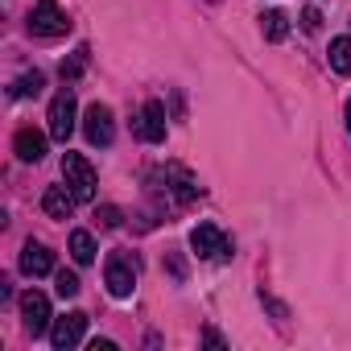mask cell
Masks as SVG:
<instances>
[{
	"mask_svg": "<svg viewBox=\"0 0 351 351\" xmlns=\"http://www.w3.org/2000/svg\"><path fill=\"white\" fill-rule=\"evenodd\" d=\"M104 281H108L112 298H128V293L136 289V256L124 252V248L108 252V261H104Z\"/></svg>",
	"mask_w": 351,
	"mask_h": 351,
	"instance_id": "6da1fadb",
	"label": "cell"
},
{
	"mask_svg": "<svg viewBox=\"0 0 351 351\" xmlns=\"http://www.w3.org/2000/svg\"><path fill=\"white\" fill-rule=\"evenodd\" d=\"M75 191L71 186H50L46 195H42V211L50 215V219H71V211H75Z\"/></svg>",
	"mask_w": 351,
	"mask_h": 351,
	"instance_id": "8fae6325",
	"label": "cell"
},
{
	"mask_svg": "<svg viewBox=\"0 0 351 351\" xmlns=\"http://www.w3.org/2000/svg\"><path fill=\"white\" fill-rule=\"evenodd\" d=\"M330 71L351 75V38H335L330 42Z\"/></svg>",
	"mask_w": 351,
	"mask_h": 351,
	"instance_id": "9a60e30c",
	"label": "cell"
},
{
	"mask_svg": "<svg viewBox=\"0 0 351 351\" xmlns=\"http://www.w3.org/2000/svg\"><path fill=\"white\" fill-rule=\"evenodd\" d=\"M91 351H116V343H112V339H95Z\"/></svg>",
	"mask_w": 351,
	"mask_h": 351,
	"instance_id": "44dd1931",
	"label": "cell"
},
{
	"mask_svg": "<svg viewBox=\"0 0 351 351\" xmlns=\"http://www.w3.org/2000/svg\"><path fill=\"white\" fill-rule=\"evenodd\" d=\"M75 116H79L75 91H71V87H62V91L54 95V104H50V136L66 145V136L75 132Z\"/></svg>",
	"mask_w": 351,
	"mask_h": 351,
	"instance_id": "277c9868",
	"label": "cell"
},
{
	"mask_svg": "<svg viewBox=\"0 0 351 351\" xmlns=\"http://www.w3.org/2000/svg\"><path fill=\"white\" fill-rule=\"evenodd\" d=\"M42 83H46V79H42L38 71H34V75H21V79L13 83V99H29V95H38Z\"/></svg>",
	"mask_w": 351,
	"mask_h": 351,
	"instance_id": "2e32d148",
	"label": "cell"
},
{
	"mask_svg": "<svg viewBox=\"0 0 351 351\" xmlns=\"http://www.w3.org/2000/svg\"><path fill=\"white\" fill-rule=\"evenodd\" d=\"M347 132H351V99H347Z\"/></svg>",
	"mask_w": 351,
	"mask_h": 351,
	"instance_id": "603a6c76",
	"label": "cell"
},
{
	"mask_svg": "<svg viewBox=\"0 0 351 351\" xmlns=\"http://www.w3.org/2000/svg\"><path fill=\"white\" fill-rule=\"evenodd\" d=\"M71 256H75V265H91L95 261V240H91V232H71Z\"/></svg>",
	"mask_w": 351,
	"mask_h": 351,
	"instance_id": "5bb4252c",
	"label": "cell"
},
{
	"mask_svg": "<svg viewBox=\"0 0 351 351\" xmlns=\"http://www.w3.org/2000/svg\"><path fill=\"white\" fill-rule=\"evenodd\" d=\"M21 273H29V277H46V273H54V252H50L46 244L29 240V244L21 248Z\"/></svg>",
	"mask_w": 351,
	"mask_h": 351,
	"instance_id": "30bf717a",
	"label": "cell"
},
{
	"mask_svg": "<svg viewBox=\"0 0 351 351\" xmlns=\"http://www.w3.org/2000/svg\"><path fill=\"white\" fill-rule=\"evenodd\" d=\"M302 29H306V34H318V29H322V13H318L314 5L302 9Z\"/></svg>",
	"mask_w": 351,
	"mask_h": 351,
	"instance_id": "ac0fdd59",
	"label": "cell"
},
{
	"mask_svg": "<svg viewBox=\"0 0 351 351\" xmlns=\"http://www.w3.org/2000/svg\"><path fill=\"white\" fill-rule=\"evenodd\" d=\"M83 330H87V314H83V310H71L66 318H54L50 343H54L58 351H71L75 343H83Z\"/></svg>",
	"mask_w": 351,
	"mask_h": 351,
	"instance_id": "9c48e42d",
	"label": "cell"
},
{
	"mask_svg": "<svg viewBox=\"0 0 351 351\" xmlns=\"http://www.w3.org/2000/svg\"><path fill=\"white\" fill-rule=\"evenodd\" d=\"M66 29H71V21L58 9V0H38L34 13H29V34H38V38H62Z\"/></svg>",
	"mask_w": 351,
	"mask_h": 351,
	"instance_id": "3957f363",
	"label": "cell"
},
{
	"mask_svg": "<svg viewBox=\"0 0 351 351\" xmlns=\"http://www.w3.org/2000/svg\"><path fill=\"white\" fill-rule=\"evenodd\" d=\"M13 145H17V157H21V161H42V157H46V136L34 132V128H21Z\"/></svg>",
	"mask_w": 351,
	"mask_h": 351,
	"instance_id": "7c38bea8",
	"label": "cell"
},
{
	"mask_svg": "<svg viewBox=\"0 0 351 351\" xmlns=\"http://www.w3.org/2000/svg\"><path fill=\"white\" fill-rule=\"evenodd\" d=\"M54 289H58V298H75V293H79V277L62 269V273L54 277Z\"/></svg>",
	"mask_w": 351,
	"mask_h": 351,
	"instance_id": "e0dca14e",
	"label": "cell"
},
{
	"mask_svg": "<svg viewBox=\"0 0 351 351\" xmlns=\"http://www.w3.org/2000/svg\"><path fill=\"white\" fill-rule=\"evenodd\" d=\"M83 58H87V50H79V54H75L71 62H62V79H75V75L83 71Z\"/></svg>",
	"mask_w": 351,
	"mask_h": 351,
	"instance_id": "ffe728a7",
	"label": "cell"
},
{
	"mask_svg": "<svg viewBox=\"0 0 351 351\" xmlns=\"http://www.w3.org/2000/svg\"><path fill=\"white\" fill-rule=\"evenodd\" d=\"M203 343H211V347H223V335H215V330H207V335H203Z\"/></svg>",
	"mask_w": 351,
	"mask_h": 351,
	"instance_id": "7402d4cb",
	"label": "cell"
},
{
	"mask_svg": "<svg viewBox=\"0 0 351 351\" xmlns=\"http://www.w3.org/2000/svg\"><path fill=\"white\" fill-rule=\"evenodd\" d=\"M62 178H66V186L75 191V199L79 203H91L95 199V169H91V161L83 157V153H66L62 157Z\"/></svg>",
	"mask_w": 351,
	"mask_h": 351,
	"instance_id": "7a4b0ae2",
	"label": "cell"
},
{
	"mask_svg": "<svg viewBox=\"0 0 351 351\" xmlns=\"http://www.w3.org/2000/svg\"><path fill=\"white\" fill-rule=\"evenodd\" d=\"M191 248H195V256H199V261L232 256V248H228V236H223L215 223H199V228L191 232Z\"/></svg>",
	"mask_w": 351,
	"mask_h": 351,
	"instance_id": "5b68a950",
	"label": "cell"
},
{
	"mask_svg": "<svg viewBox=\"0 0 351 351\" xmlns=\"http://www.w3.org/2000/svg\"><path fill=\"white\" fill-rule=\"evenodd\" d=\"M83 132H87V141H91V145L108 149V145H112V136H116L112 108H104V104H91V108H87V116H83Z\"/></svg>",
	"mask_w": 351,
	"mask_h": 351,
	"instance_id": "8992f818",
	"label": "cell"
},
{
	"mask_svg": "<svg viewBox=\"0 0 351 351\" xmlns=\"http://www.w3.org/2000/svg\"><path fill=\"white\" fill-rule=\"evenodd\" d=\"M95 219H99V228H120V207H95Z\"/></svg>",
	"mask_w": 351,
	"mask_h": 351,
	"instance_id": "d6986e66",
	"label": "cell"
},
{
	"mask_svg": "<svg viewBox=\"0 0 351 351\" xmlns=\"http://www.w3.org/2000/svg\"><path fill=\"white\" fill-rule=\"evenodd\" d=\"M261 34H265L269 42H285V38H289V17L277 13V9H269V13L261 17Z\"/></svg>",
	"mask_w": 351,
	"mask_h": 351,
	"instance_id": "4fadbf2b",
	"label": "cell"
},
{
	"mask_svg": "<svg viewBox=\"0 0 351 351\" xmlns=\"http://www.w3.org/2000/svg\"><path fill=\"white\" fill-rule=\"evenodd\" d=\"M132 132H136L141 141H149V145H161V141H165V108H161L157 99H149V104L141 108V116L132 120Z\"/></svg>",
	"mask_w": 351,
	"mask_h": 351,
	"instance_id": "ba28073f",
	"label": "cell"
},
{
	"mask_svg": "<svg viewBox=\"0 0 351 351\" xmlns=\"http://www.w3.org/2000/svg\"><path fill=\"white\" fill-rule=\"evenodd\" d=\"M21 318H25V330H29L34 339L46 335V330H50V298L38 293V289L21 293Z\"/></svg>",
	"mask_w": 351,
	"mask_h": 351,
	"instance_id": "52a82bcc",
	"label": "cell"
}]
</instances>
